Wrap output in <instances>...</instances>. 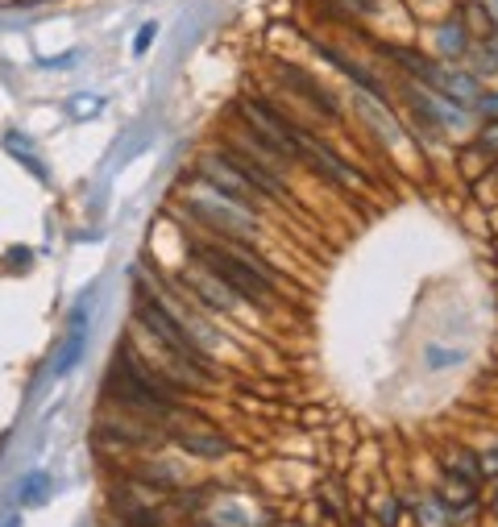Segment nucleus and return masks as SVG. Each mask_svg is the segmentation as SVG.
<instances>
[{"mask_svg":"<svg viewBox=\"0 0 498 527\" xmlns=\"http://www.w3.org/2000/svg\"><path fill=\"white\" fill-rule=\"evenodd\" d=\"M415 519H420V527H449V503L445 498H420Z\"/></svg>","mask_w":498,"mask_h":527,"instance_id":"dca6fc26","label":"nucleus"},{"mask_svg":"<svg viewBox=\"0 0 498 527\" xmlns=\"http://www.w3.org/2000/svg\"><path fill=\"white\" fill-rule=\"evenodd\" d=\"M453 362H461L457 349H449V353H445V349H428V366H432V370H445V366H453Z\"/></svg>","mask_w":498,"mask_h":527,"instance_id":"4be33fe9","label":"nucleus"},{"mask_svg":"<svg viewBox=\"0 0 498 527\" xmlns=\"http://www.w3.org/2000/svg\"><path fill=\"white\" fill-rule=\"evenodd\" d=\"M428 88L440 92V96H449V100H457V104H469V108H474L478 96L486 92L482 88V75H474L469 67H453V63H436V75H432Z\"/></svg>","mask_w":498,"mask_h":527,"instance_id":"0eeeda50","label":"nucleus"},{"mask_svg":"<svg viewBox=\"0 0 498 527\" xmlns=\"http://www.w3.org/2000/svg\"><path fill=\"white\" fill-rule=\"evenodd\" d=\"M154 38H158V25H154V21H146L142 30H137V38H133V54H146V50L154 46Z\"/></svg>","mask_w":498,"mask_h":527,"instance_id":"412c9836","label":"nucleus"},{"mask_svg":"<svg viewBox=\"0 0 498 527\" xmlns=\"http://www.w3.org/2000/svg\"><path fill=\"white\" fill-rule=\"evenodd\" d=\"M5 527H21V519H9V523H5Z\"/></svg>","mask_w":498,"mask_h":527,"instance_id":"c756f323","label":"nucleus"},{"mask_svg":"<svg viewBox=\"0 0 498 527\" xmlns=\"http://www.w3.org/2000/svg\"><path fill=\"white\" fill-rule=\"evenodd\" d=\"M191 291H196V295L208 303V308H216V312H233V308H237V295H233L225 283H220L216 274H208V270H204L200 283H191Z\"/></svg>","mask_w":498,"mask_h":527,"instance_id":"ddd939ff","label":"nucleus"},{"mask_svg":"<svg viewBox=\"0 0 498 527\" xmlns=\"http://www.w3.org/2000/svg\"><path fill=\"white\" fill-rule=\"evenodd\" d=\"M279 83H283V88H291V92H299V96H308V104L320 108L324 117H341L337 96H332L312 71H303V67H295V63H279Z\"/></svg>","mask_w":498,"mask_h":527,"instance_id":"6e6552de","label":"nucleus"},{"mask_svg":"<svg viewBox=\"0 0 498 527\" xmlns=\"http://www.w3.org/2000/svg\"><path fill=\"white\" fill-rule=\"evenodd\" d=\"M196 179H204V183L216 187V191H225L229 200H237V204H245V208H254V204L262 200V191L249 183L220 150H212V154H204V158L196 162Z\"/></svg>","mask_w":498,"mask_h":527,"instance_id":"39448f33","label":"nucleus"},{"mask_svg":"<svg viewBox=\"0 0 498 527\" xmlns=\"http://www.w3.org/2000/svg\"><path fill=\"white\" fill-rule=\"evenodd\" d=\"M42 486H50V478H46V474H34V478H25V490H21V494H25V498H30V503H34V494H38Z\"/></svg>","mask_w":498,"mask_h":527,"instance_id":"b1692460","label":"nucleus"},{"mask_svg":"<svg viewBox=\"0 0 498 527\" xmlns=\"http://www.w3.org/2000/svg\"><path fill=\"white\" fill-rule=\"evenodd\" d=\"M478 461H482V478H494L498 474V449L494 453H482Z\"/></svg>","mask_w":498,"mask_h":527,"instance_id":"393cba45","label":"nucleus"},{"mask_svg":"<svg viewBox=\"0 0 498 527\" xmlns=\"http://www.w3.org/2000/svg\"><path fill=\"white\" fill-rule=\"evenodd\" d=\"M374 50L378 54H386L411 83H432V75H436V63L440 59H432V54H424V50H415V46H395V42H374Z\"/></svg>","mask_w":498,"mask_h":527,"instance_id":"9d476101","label":"nucleus"},{"mask_svg":"<svg viewBox=\"0 0 498 527\" xmlns=\"http://www.w3.org/2000/svg\"><path fill=\"white\" fill-rule=\"evenodd\" d=\"M332 9H337L345 21H366V17H374L382 5H374V0H328Z\"/></svg>","mask_w":498,"mask_h":527,"instance_id":"a211bd4d","label":"nucleus"},{"mask_svg":"<svg viewBox=\"0 0 498 527\" xmlns=\"http://www.w3.org/2000/svg\"><path fill=\"white\" fill-rule=\"evenodd\" d=\"M133 316H137V324H142L166 353L175 357V366H179V374H183L187 382H208V378H212V362H208V353L200 349V341L191 337V332H187L171 312H166L154 295L137 291Z\"/></svg>","mask_w":498,"mask_h":527,"instance_id":"f257e3e1","label":"nucleus"},{"mask_svg":"<svg viewBox=\"0 0 498 527\" xmlns=\"http://www.w3.org/2000/svg\"><path fill=\"white\" fill-rule=\"evenodd\" d=\"M474 150H478V154H498V121H486V125H482Z\"/></svg>","mask_w":498,"mask_h":527,"instance_id":"6ab92c4d","label":"nucleus"},{"mask_svg":"<svg viewBox=\"0 0 498 527\" xmlns=\"http://www.w3.org/2000/svg\"><path fill=\"white\" fill-rule=\"evenodd\" d=\"M183 204H187V212L196 216L208 233H216L220 241H245V245H254L258 233H262V220L254 216V208H245V204L229 200L225 191L208 187L204 179L191 187V196H187Z\"/></svg>","mask_w":498,"mask_h":527,"instance_id":"f03ea898","label":"nucleus"},{"mask_svg":"<svg viewBox=\"0 0 498 527\" xmlns=\"http://www.w3.org/2000/svg\"><path fill=\"white\" fill-rule=\"evenodd\" d=\"M67 63H75V50H67V54H59V59H42V67H54V71H63Z\"/></svg>","mask_w":498,"mask_h":527,"instance_id":"bb28decb","label":"nucleus"},{"mask_svg":"<svg viewBox=\"0 0 498 527\" xmlns=\"http://www.w3.org/2000/svg\"><path fill=\"white\" fill-rule=\"evenodd\" d=\"M175 445L191 457H204V461H216V457H225L233 445H229V436H220L216 428H179L175 436Z\"/></svg>","mask_w":498,"mask_h":527,"instance_id":"9b49d317","label":"nucleus"},{"mask_svg":"<svg viewBox=\"0 0 498 527\" xmlns=\"http://www.w3.org/2000/svg\"><path fill=\"white\" fill-rule=\"evenodd\" d=\"M5 150H9V154H17L25 166H30V175H34V179H50V175H46V166L38 162V154L30 150V142H25L21 133H9V137H5Z\"/></svg>","mask_w":498,"mask_h":527,"instance_id":"f3484780","label":"nucleus"},{"mask_svg":"<svg viewBox=\"0 0 498 527\" xmlns=\"http://www.w3.org/2000/svg\"><path fill=\"white\" fill-rule=\"evenodd\" d=\"M374 5H382V0H374Z\"/></svg>","mask_w":498,"mask_h":527,"instance_id":"7c9ffc66","label":"nucleus"},{"mask_svg":"<svg viewBox=\"0 0 498 527\" xmlns=\"http://www.w3.org/2000/svg\"><path fill=\"white\" fill-rule=\"evenodd\" d=\"M465 59L474 75H498V30H490L486 38H474Z\"/></svg>","mask_w":498,"mask_h":527,"instance_id":"f8f14e48","label":"nucleus"},{"mask_svg":"<svg viewBox=\"0 0 498 527\" xmlns=\"http://www.w3.org/2000/svg\"><path fill=\"white\" fill-rule=\"evenodd\" d=\"M83 349H88V332H83V328H71V337H67V345H63V353L59 357H54V378H67L71 370H75V362H79V357H83Z\"/></svg>","mask_w":498,"mask_h":527,"instance_id":"4468645a","label":"nucleus"},{"mask_svg":"<svg viewBox=\"0 0 498 527\" xmlns=\"http://www.w3.org/2000/svg\"><path fill=\"white\" fill-rule=\"evenodd\" d=\"M295 142H299V154H303V162H312V171H320L328 183H337V187H345V183H353V179H362L357 171H349L345 166V158L332 150L328 142H320V137H312L308 129H299L295 133Z\"/></svg>","mask_w":498,"mask_h":527,"instance_id":"423d86ee","label":"nucleus"},{"mask_svg":"<svg viewBox=\"0 0 498 527\" xmlns=\"http://www.w3.org/2000/svg\"><path fill=\"white\" fill-rule=\"evenodd\" d=\"M9 262H21V270H25V262H30V249H13Z\"/></svg>","mask_w":498,"mask_h":527,"instance_id":"c85d7f7f","label":"nucleus"},{"mask_svg":"<svg viewBox=\"0 0 498 527\" xmlns=\"http://www.w3.org/2000/svg\"><path fill=\"white\" fill-rule=\"evenodd\" d=\"M474 113H478L482 121H498V92H482L478 104H474Z\"/></svg>","mask_w":498,"mask_h":527,"instance_id":"aec40b11","label":"nucleus"},{"mask_svg":"<svg viewBox=\"0 0 498 527\" xmlns=\"http://www.w3.org/2000/svg\"><path fill=\"white\" fill-rule=\"evenodd\" d=\"M378 515H382V523H386V527H395V515H399V507H395V498H386V503L378 507Z\"/></svg>","mask_w":498,"mask_h":527,"instance_id":"a878e982","label":"nucleus"},{"mask_svg":"<svg viewBox=\"0 0 498 527\" xmlns=\"http://www.w3.org/2000/svg\"><path fill=\"white\" fill-rule=\"evenodd\" d=\"M445 469H449V478H457V482H465V486H482V461L474 457V453H453V457H445Z\"/></svg>","mask_w":498,"mask_h":527,"instance_id":"2eb2a0df","label":"nucleus"},{"mask_svg":"<svg viewBox=\"0 0 498 527\" xmlns=\"http://www.w3.org/2000/svg\"><path fill=\"white\" fill-rule=\"evenodd\" d=\"M83 100H88V96H75L71 113H75V117H96V113H100V100H96V96H92V104H83Z\"/></svg>","mask_w":498,"mask_h":527,"instance_id":"5701e85b","label":"nucleus"},{"mask_svg":"<svg viewBox=\"0 0 498 527\" xmlns=\"http://www.w3.org/2000/svg\"><path fill=\"white\" fill-rule=\"evenodd\" d=\"M104 399L117 403V407H125V411H137V415H154V420H162V415H175V411H179V399L158 395L154 386L137 382V378L125 374V370H113V374H108Z\"/></svg>","mask_w":498,"mask_h":527,"instance_id":"7ed1b4c3","label":"nucleus"},{"mask_svg":"<svg viewBox=\"0 0 498 527\" xmlns=\"http://www.w3.org/2000/svg\"><path fill=\"white\" fill-rule=\"evenodd\" d=\"M482 9H486V17H490V25L498 30V0H482Z\"/></svg>","mask_w":498,"mask_h":527,"instance_id":"cd10ccee","label":"nucleus"},{"mask_svg":"<svg viewBox=\"0 0 498 527\" xmlns=\"http://www.w3.org/2000/svg\"><path fill=\"white\" fill-rule=\"evenodd\" d=\"M469 46H474V34L461 25V17H445V21H436L432 25V59H440V63H461L465 54H469Z\"/></svg>","mask_w":498,"mask_h":527,"instance_id":"1a4fd4ad","label":"nucleus"},{"mask_svg":"<svg viewBox=\"0 0 498 527\" xmlns=\"http://www.w3.org/2000/svg\"><path fill=\"white\" fill-rule=\"evenodd\" d=\"M407 104H411V113L420 117L424 129H465L474 121V108L469 104H457L449 96L424 88V83H407Z\"/></svg>","mask_w":498,"mask_h":527,"instance_id":"20e7f679","label":"nucleus"}]
</instances>
